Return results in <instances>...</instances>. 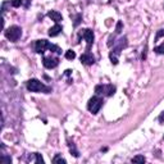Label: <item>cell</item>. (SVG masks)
Segmentation results:
<instances>
[{"mask_svg":"<svg viewBox=\"0 0 164 164\" xmlns=\"http://www.w3.org/2000/svg\"><path fill=\"white\" fill-rule=\"evenodd\" d=\"M27 90L31 91V92H45V94H49L51 92V89L49 86L44 85L41 81L36 80V78H31L27 81Z\"/></svg>","mask_w":164,"mask_h":164,"instance_id":"obj_1","label":"cell"},{"mask_svg":"<svg viewBox=\"0 0 164 164\" xmlns=\"http://www.w3.org/2000/svg\"><path fill=\"white\" fill-rule=\"evenodd\" d=\"M126 46H127V37L123 36V37H121V39L117 41V46L113 48V50H112V53H110V60H112V63H113L114 65L118 64V58H117V55H119V54H121V50L124 49Z\"/></svg>","mask_w":164,"mask_h":164,"instance_id":"obj_2","label":"cell"},{"mask_svg":"<svg viewBox=\"0 0 164 164\" xmlns=\"http://www.w3.org/2000/svg\"><path fill=\"white\" fill-rule=\"evenodd\" d=\"M103 104H104V101H103V99L99 95H97V96H92L91 99L89 100V103H87V109H89L92 114H97V113H99V110L101 109Z\"/></svg>","mask_w":164,"mask_h":164,"instance_id":"obj_3","label":"cell"},{"mask_svg":"<svg viewBox=\"0 0 164 164\" xmlns=\"http://www.w3.org/2000/svg\"><path fill=\"white\" fill-rule=\"evenodd\" d=\"M22 36V28L18 27V26H10L7 31H5V37L12 41V42H16L21 39Z\"/></svg>","mask_w":164,"mask_h":164,"instance_id":"obj_4","label":"cell"},{"mask_svg":"<svg viewBox=\"0 0 164 164\" xmlns=\"http://www.w3.org/2000/svg\"><path fill=\"white\" fill-rule=\"evenodd\" d=\"M95 92H96V95L113 96L115 94V86H113V85H96Z\"/></svg>","mask_w":164,"mask_h":164,"instance_id":"obj_5","label":"cell"},{"mask_svg":"<svg viewBox=\"0 0 164 164\" xmlns=\"http://www.w3.org/2000/svg\"><path fill=\"white\" fill-rule=\"evenodd\" d=\"M78 36H80V37H83V39L86 40V44H87L86 51H90V49H91V46H92V44H94V39H95L92 30H90V28L81 30L80 34H78Z\"/></svg>","mask_w":164,"mask_h":164,"instance_id":"obj_6","label":"cell"},{"mask_svg":"<svg viewBox=\"0 0 164 164\" xmlns=\"http://www.w3.org/2000/svg\"><path fill=\"white\" fill-rule=\"evenodd\" d=\"M42 64H44V67L45 68L53 69L59 64V58H57V57H44Z\"/></svg>","mask_w":164,"mask_h":164,"instance_id":"obj_7","label":"cell"},{"mask_svg":"<svg viewBox=\"0 0 164 164\" xmlns=\"http://www.w3.org/2000/svg\"><path fill=\"white\" fill-rule=\"evenodd\" d=\"M50 42L48 40H37L35 42V51L37 54H44L46 49H49Z\"/></svg>","mask_w":164,"mask_h":164,"instance_id":"obj_8","label":"cell"},{"mask_svg":"<svg viewBox=\"0 0 164 164\" xmlns=\"http://www.w3.org/2000/svg\"><path fill=\"white\" fill-rule=\"evenodd\" d=\"M80 59H81V63L85 64V65H92L95 63V58L90 51H86L85 54H82Z\"/></svg>","mask_w":164,"mask_h":164,"instance_id":"obj_9","label":"cell"},{"mask_svg":"<svg viewBox=\"0 0 164 164\" xmlns=\"http://www.w3.org/2000/svg\"><path fill=\"white\" fill-rule=\"evenodd\" d=\"M60 32H62V26L57 23L55 26H53V27L49 30L48 34H49V36H50V37H55V36H58V35L60 34Z\"/></svg>","mask_w":164,"mask_h":164,"instance_id":"obj_10","label":"cell"},{"mask_svg":"<svg viewBox=\"0 0 164 164\" xmlns=\"http://www.w3.org/2000/svg\"><path fill=\"white\" fill-rule=\"evenodd\" d=\"M48 17L51 18V21H54L55 23H58V22L62 21V14L59 12H57V10H50V12L48 13Z\"/></svg>","mask_w":164,"mask_h":164,"instance_id":"obj_11","label":"cell"},{"mask_svg":"<svg viewBox=\"0 0 164 164\" xmlns=\"http://www.w3.org/2000/svg\"><path fill=\"white\" fill-rule=\"evenodd\" d=\"M146 162V159H145V157H143V155H137V157H135L134 159H132V163H136V164H143V163H145Z\"/></svg>","mask_w":164,"mask_h":164,"instance_id":"obj_12","label":"cell"},{"mask_svg":"<svg viewBox=\"0 0 164 164\" xmlns=\"http://www.w3.org/2000/svg\"><path fill=\"white\" fill-rule=\"evenodd\" d=\"M74 58H76V53L73 50H67V51H65V59L73 60Z\"/></svg>","mask_w":164,"mask_h":164,"instance_id":"obj_13","label":"cell"},{"mask_svg":"<svg viewBox=\"0 0 164 164\" xmlns=\"http://www.w3.org/2000/svg\"><path fill=\"white\" fill-rule=\"evenodd\" d=\"M53 163H55V164H57V163H59V164L63 163V164H65V163H67V160H65L64 158H62L60 155H55V157L53 158Z\"/></svg>","mask_w":164,"mask_h":164,"instance_id":"obj_14","label":"cell"},{"mask_svg":"<svg viewBox=\"0 0 164 164\" xmlns=\"http://www.w3.org/2000/svg\"><path fill=\"white\" fill-rule=\"evenodd\" d=\"M0 163H4V164H10L12 163V158L8 157V155H2L0 157Z\"/></svg>","mask_w":164,"mask_h":164,"instance_id":"obj_15","label":"cell"},{"mask_svg":"<svg viewBox=\"0 0 164 164\" xmlns=\"http://www.w3.org/2000/svg\"><path fill=\"white\" fill-rule=\"evenodd\" d=\"M49 50L54 51V53H57V54H62V49L57 45H53V44H50V46H49Z\"/></svg>","mask_w":164,"mask_h":164,"instance_id":"obj_16","label":"cell"},{"mask_svg":"<svg viewBox=\"0 0 164 164\" xmlns=\"http://www.w3.org/2000/svg\"><path fill=\"white\" fill-rule=\"evenodd\" d=\"M10 4H12V7H14V8H19L22 4H23V0H10Z\"/></svg>","mask_w":164,"mask_h":164,"instance_id":"obj_17","label":"cell"},{"mask_svg":"<svg viewBox=\"0 0 164 164\" xmlns=\"http://www.w3.org/2000/svg\"><path fill=\"white\" fill-rule=\"evenodd\" d=\"M154 51H155L157 54H164V42L162 44V45L157 46V48L154 49Z\"/></svg>","mask_w":164,"mask_h":164,"instance_id":"obj_18","label":"cell"},{"mask_svg":"<svg viewBox=\"0 0 164 164\" xmlns=\"http://www.w3.org/2000/svg\"><path fill=\"white\" fill-rule=\"evenodd\" d=\"M35 157H36L35 162H36L37 164H42V163H44V159H42V157L39 154V152H36V154H35Z\"/></svg>","mask_w":164,"mask_h":164,"instance_id":"obj_19","label":"cell"},{"mask_svg":"<svg viewBox=\"0 0 164 164\" xmlns=\"http://www.w3.org/2000/svg\"><path fill=\"white\" fill-rule=\"evenodd\" d=\"M122 27H123V25H122V22L119 21L118 23H117V27H115V32H117V34H121V32H122Z\"/></svg>","mask_w":164,"mask_h":164,"instance_id":"obj_20","label":"cell"},{"mask_svg":"<svg viewBox=\"0 0 164 164\" xmlns=\"http://www.w3.org/2000/svg\"><path fill=\"white\" fill-rule=\"evenodd\" d=\"M69 148H71V152H73V155H74V157H78V155H80V154H78V151L74 149V145H73V144H69Z\"/></svg>","mask_w":164,"mask_h":164,"instance_id":"obj_21","label":"cell"},{"mask_svg":"<svg viewBox=\"0 0 164 164\" xmlns=\"http://www.w3.org/2000/svg\"><path fill=\"white\" fill-rule=\"evenodd\" d=\"M158 121L160 122V123H164V110L159 114V117H158Z\"/></svg>","mask_w":164,"mask_h":164,"instance_id":"obj_22","label":"cell"},{"mask_svg":"<svg viewBox=\"0 0 164 164\" xmlns=\"http://www.w3.org/2000/svg\"><path fill=\"white\" fill-rule=\"evenodd\" d=\"M163 35H164V30H159V32L157 34V40H158L159 37H162Z\"/></svg>","mask_w":164,"mask_h":164,"instance_id":"obj_23","label":"cell"},{"mask_svg":"<svg viewBox=\"0 0 164 164\" xmlns=\"http://www.w3.org/2000/svg\"><path fill=\"white\" fill-rule=\"evenodd\" d=\"M80 19H81V14L77 16V19H76V22H74V26H77V25L80 23Z\"/></svg>","mask_w":164,"mask_h":164,"instance_id":"obj_24","label":"cell"}]
</instances>
